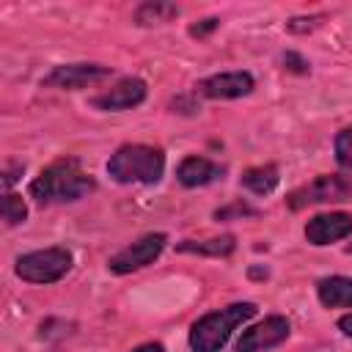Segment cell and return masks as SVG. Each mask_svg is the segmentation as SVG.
I'll use <instances>...</instances> for the list:
<instances>
[{
    "label": "cell",
    "mask_w": 352,
    "mask_h": 352,
    "mask_svg": "<svg viewBox=\"0 0 352 352\" xmlns=\"http://www.w3.org/2000/svg\"><path fill=\"white\" fill-rule=\"evenodd\" d=\"M198 91L209 99H236L253 91V77L248 72H226V74H214L206 77Z\"/></svg>",
    "instance_id": "obj_11"
},
{
    "label": "cell",
    "mask_w": 352,
    "mask_h": 352,
    "mask_svg": "<svg viewBox=\"0 0 352 352\" xmlns=\"http://www.w3.org/2000/svg\"><path fill=\"white\" fill-rule=\"evenodd\" d=\"M352 198V176H316L314 182L289 192L286 204L292 209H305L311 204H330V201H349Z\"/></svg>",
    "instance_id": "obj_5"
},
{
    "label": "cell",
    "mask_w": 352,
    "mask_h": 352,
    "mask_svg": "<svg viewBox=\"0 0 352 352\" xmlns=\"http://www.w3.org/2000/svg\"><path fill=\"white\" fill-rule=\"evenodd\" d=\"M25 214H28V206H25L22 195L8 192V195L3 198V220H6V226H16V223H22Z\"/></svg>",
    "instance_id": "obj_17"
},
{
    "label": "cell",
    "mask_w": 352,
    "mask_h": 352,
    "mask_svg": "<svg viewBox=\"0 0 352 352\" xmlns=\"http://www.w3.org/2000/svg\"><path fill=\"white\" fill-rule=\"evenodd\" d=\"M236 239L231 234L226 236H214V239H204V242H192V239H184L176 245V250L182 253H204V256H228L234 250Z\"/></svg>",
    "instance_id": "obj_14"
},
{
    "label": "cell",
    "mask_w": 352,
    "mask_h": 352,
    "mask_svg": "<svg viewBox=\"0 0 352 352\" xmlns=\"http://www.w3.org/2000/svg\"><path fill=\"white\" fill-rule=\"evenodd\" d=\"M135 352H165V349H162V344H143Z\"/></svg>",
    "instance_id": "obj_22"
},
{
    "label": "cell",
    "mask_w": 352,
    "mask_h": 352,
    "mask_svg": "<svg viewBox=\"0 0 352 352\" xmlns=\"http://www.w3.org/2000/svg\"><path fill=\"white\" fill-rule=\"evenodd\" d=\"M176 176L184 187H198V184H209L214 179L223 176V168L206 157H187L182 160V165L176 168Z\"/></svg>",
    "instance_id": "obj_12"
},
{
    "label": "cell",
    "mask_w": 352,
    "mask_h": 352,
    "mask_svg": "<svg viewBox=\"0 0 352 352\" xmlns=\"http://www.w3.org/2000/svg\"><path fill=\"white\" fill-rule=\"evenodd\" d=\"M173 16H179V8L173 3H143L135 11V22L140 25H162L170 22Z\"/></svg>",
    "instance_id": "obj_16"
},
{
    "label": "cell",
    "mask_w": 352,
    "mask_h": 352,
    "mask_svg": "<svg viewBox=\"0 0 352 352\" xmlns=\"http://www.w3.org/2000/svg\"><path fill=\"white\" fill-rule=\"evenodd\" d=\"M72 267V253L66 248H44L16 258V275L30 283H52L63 278Z\"/></svg>",
    "instance_id": "obj_4"
},
{
    "label": "cell",
    "mask_w": 352,
    "mask_h": 352,
    "mask_svg": "<svg viewBox=\"0 0 352 352\" xmlns=\"http://www.w3.org/2000/svg\"><path fill=\"white\" fill-rule=\"evenodd\" d=\"M94 190V179L80 168V160L63 157L47 165L33 182L30 195L38 204H55V201H80Z\"/></svg>",
    "instance_id": "obj_1"
},
{
    "label": "cell",
    "mask_w": 352,
    "mask_h": 352,
    "mask_svg": "<svg viewBox=\"0 0 352 352\" xmlns=\"http://www.w3.org/2000/svg\"><path fill=\"white\" fill-rule=\"evenodd\" d=\"M253 314H256L253 302H234L228 308H220V311H212V314L201 316L190 330L192 352H220V346L228 341L234 327L248 322Z\"/></svg>",
    "instance_id": "obj_3"
},
{
    "label": "cell",
    "mask_w": 352,
    "mask_h": 352,
    "mask_svg": "<svg viewBox=\"0 0 352 352\" xmlns=\"http://www.w3.org/2000/svg\"><path fill=\"white\" fill-rule=\"evenodd\" d=\"M286 336H289V319L286 316H267L264 322L248 327L239 336L236 352H264V349L286 341Z\"/></svg>",
    "instance_id": "obj_8"
},
{
    "label": "cell",
    "mask_w": 352,
    "mask_h": 352,
    "mask_svg": "<svg viewBox=\"0 0 352 352\" xmlns=\"http://www.w3.org/2000/svg\"><path fill=\"white\" fill-rule=\"evenodd\" d=\"M336 160L341 168H352V126L341 129L336 138Z\"/></svg>",
    "instance_id": "obj_18"
},
{
    "label": "cell",
    "mask_w": 352,
    "mask_h": 352,
    "mask_svg": "<svg viewBox=\"0 0 352 352\" xmlns=\"http://www.w3.org/2000/svg\"><path fill=\"white\" fill-rule=\"evenodd\" d=\"M162 170H165L162 151L143 143H126L107 160V173L121 184H132V182L154 184L160 182Z\"/></svg>",
    "instance_id": "obj_2"
},
{
    "label": "cell",
    "mask_w": 352,
    "mask_h": 352,
    "mask_svg": "<svg viewBox=\"0 0 352 352\" xmlns=\"http://www.w3.org/2000/svg\"><path fill=\"white\" fill-rule=\"evenodd\" d=\"M107 77H110V69L107 66H99V63H72V66H55L44 77V85L77 91V88L96 85V82H102Z\"/></svg>",
    "instance_id": "obj_7"
},
{
    "label": "cell",
    "mask_w": 352,
    "mask_h": 352,
    "mask_svg": "<svg viewBox=\"0 0 352 352\" xmlns=\"http://www.w3.org/2000/svg\"><path fill=\"white\" fill-rule=\"evenodd\" d=\"M349 234H352V214H346V212L316 214L305 226V239L311 245H330V242H338Z\"/></svg>",
    "instance_id": "obj_9"
},
{
    "label": "cell",
    "mask_w": 352,
    "mask_h": 352,
    "mask_svg": "<svg viewBox=\"0 0 352 352\" xmlns=\"http://www.w3.org/2000/svg\"><path fill=\"white\" fill-rule=\"evenodd\" d=\"M214 28H217V19H204L201 25H192L190 33H192V36H206V33L214 30Z\"/></svg>",
    "instance_id": "obj_20"
},
{
    "label": "cell",
    "mask_w": 352,
    "mask_h": 352,
    "mask_svg": "<svg viewBox=\"0 0 352 352\" xmlns=\"http://www.w3.org/2000/svg\"><path fill=\"white\" fill-rule=\"evenodd\" d=\"M316 294L327 308H352V278L330 275L316 283Z\"/></svg>",
    "instance_id": "obj_13"
},
{
    "label": "cell",
    "mask_w": 352,
    "mask_h": 352,
    "mask_svg": "<svg viewBox=\"0 0 352 352\" xmlns=\"http://www.w3.org/2000/svg\"><path fill=\"white\" fill-rule=\"evenodd\" d=\"M338 327H341V330H344V333H346V336L352 338V314L341 316V319H338Z\"/></svg>",
    "instance_id": "obj_21"
},
{
    "label": "cell",
    "mask_w": 352,
    "mask_h": 352,
    "mask_svg": "<svg viewBox=\"0 0 352 352\" xmlns=\"http://www.w3.org/2000/svg\"><path fill=\"white\" fill-rule=\"evenodd\" d=\"M162 248H165V234H146L138 242H132L124 250H118L110 258V270L118 272V275L132 272V270H140V267L151 264L162 253Z\"/></svg>",
    "instance_id": "obj_6"
},
{
    "label": "cell",
    "mask_w": 352,
    "mask_h": 352,
    "mask_svg": "<svg viewBox=\"0 0 352 352\" xmlns=\"http://www.w3.org/2000/svg\"><path fill=\"white\" fill-rule=\"evenodd\" d=\"M278 168L275 165H258V168H250V170H245L242 173V184L248 187V190H253L256 195H267V192H272L275 190V184H278Z\"/></svg>",
    "instance_id": "obj_15"
},
{
    "label": "cell",
    "mask_w": 352,
    "mask_h": 352,
    "mask_svg": "<svg viewBox=\"0 0 352 352\" xmlns=\"http://www.w3.org/2000/svg\"><path fill=\"white\" fill-rule=\"evenodd\" d=\"M146 99V82L138 77H126L121 82H116L113 88H107L104 94L94 96V107L99 110H126L135 107Z\"/></svg>",
    "instance_id": "obj_10"
},
{
    "label": "cell",
    "mask_w": 352,
    "mask_h": 352,
    "mask_svg": "<svg viewBox=\"0 0 352 352\" xmlns=\"http://www.w3.org/2000/svg\"><path fill=\"white\" fill-rule=\"evenodd\" d=\"M283 63H289L292 72H308V63H305L302 58H297L294 52H286V55H283Z\"/></svg>",
    "instance_id": "obj_19"
}]
</instances>
